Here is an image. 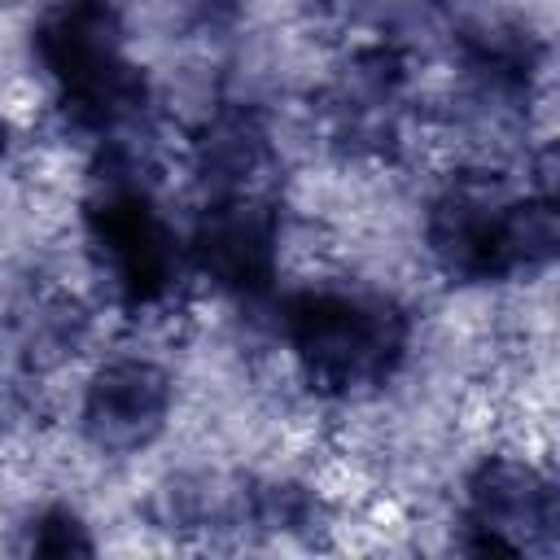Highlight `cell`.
<instances>
[{
  "label": "cell",
  "mask_w": 560,
  "mask_h": 560,
  "mask_svg": "<svg viewBox=\"0 0 560 560\" xmlns=\"http://www.w3.org/2000/svg\"><path fill=\"white\" fill-rule=\"evenodd\" d=\"M276 232L267 197H214L192 232V258L219 289L262 298L276 280Z\"/></svg>",
  "instance_id": "8992f818"
},
{
  "label": "cell",
  "mask_w": 560,
  "mask_h": 560,
  "mask_svg": "<svg viewBox=\"0 0 560 560\" xmlns=\"http://www.w3.org/2000/svg\"><path fill=\"white\" fill-rule=\"evenodd\" d=\"M280 324L302 376L324 394L381 385L407 350V315L372 293L306 289L284 302Z\"/></svg>",
  "instance_id": "3957f363"
},
{
  "label": "cell",
  "mask_w": 560,
  "mask_h": 560,
  "mask_svg": "<svg viewBox=\"0 0 560 560\" xmlns=\"http://www.w3.org/2000/svg\"><path fill=\"white\" fill-rule=\"evenodd\" d=\"M464 52L468 66L494 88V92H525L534 66H538V48L521 26H481L464 35Z\"/></svg>",
  "instance_id": "9c48e42d"
},
{
  "label": "cell",
  "mask_w": 560,
  "mask_h": 560,
  "mask_svg": "<svg viewBox=\"0 0 560 560\" xmlns=\"http://www.w3.org/2000/svg\"><path fill=\"white\" fill-rule=\"evenodd\" d=\"M197 166L214 197H262L276 158L262 122L249 109H228L201 131Z\"/></svg>",
  "instance_id": "ba28073f"
},
{
  "label": "cell",
  "mask_w": 560,
  "mask_h": 560,
  "mask_svg": "<svg viewBox=\"0 0 560 560\" xmlns=\"http://www.w3.org/2000/svg\"><path fill=\"white\" fill-rule=\"evenodd\" d=\"M472 551H547L556 538V490L542 472L512 459H486L468 481Z\"/></svg>",
  "instance_id": "5b68a950"
},
{
  "label": "cell",
  "mask_w": 560,
  "mask_h": 560,
  "mask_svg": "<svg viewBox=\"0 0 560 560\" xmlns=\"http://www.w3.org/2000/svg\"><path fill=\"white\" fill-rule=\"evenodd\" d=\"M175 4H179V13H184L192 26H201V31H223V26H232L236 13H241V0H175Z\"/></svg>",
  "instance_id": "8fae6325"
},
{
  "label": "cell",
  "mask_w": 560,
  "mask_h": 560,
  "mask_svg": "<svg viewBox=\"0 0 560 560\" xmlns=\"http://www.w3.org/2000/svg\"><path fill=\"white\" fill-rule=\"evenodd\" d=\"M35 57L61 88L66 114L83 131H114L140 114L149 88L122 57V18L114 0H57L35 22Z\"/></svg>",
  "instance_id": "6da1fadb"
},
{
  "label": "cell",
  "mask_w": 560,
  "mask_h": 560,
  "mask_svg": "<svg viewBox=\"0 0 560 560\" xmlns=\"http://www.w3.org/2000/svg\"><path fill=\"white\" fill-rule=\"evenodd\" d=\"M83 219H88L92 249L101 254V267L109 271L122 302L140 306L171 289L179 267L175 232L166 228L149 188L131 179V171L109 162L92 184Z\"/></svg>",
  "instance_id": "277c9868"
},
{
  "label": "cell",
  "mask_w": 560,
  "mask_h": 560,
  "mask_svg": "<svg viewBox=\"0 0 560 560\" xmlns=\"http://www.w3.org/2000/svg\"><path fill=\"white\" fill-rule=\"evenodd\" d=\"M26 547H31L35 556H88V551H92V538H88V529L79 525L74 512L48 508V512H39V516L31 521Z\"/></svg>",
  "instance_id": "30bf717a"
},
{
  "label": "cell",
  "mask_w": 560,
  "mask_h": 560,
  "mask_svg": "<svg viewBox=\"0 0 560 560\" xmlns=\"http://www.w3.org/2000/svg\"><path fill=\"white\" fill-rule=\"evenodd\" d=\"M551 197H503L494 184H451L429 210V249L455 280H508L556 258Z\"/></svg>",
  "instance_id": "7a4b0ae2"
},
{
  "label": "cell",
  "mask_w": 560,
  "mask_h": 560,
  "mask_svg": "<svg viewBox=\"0 0 560 560\" xmlns=\"http://www.w3.org/2000/svg\"><path fill=\"white\" fill-rule=\"evenodd\" d=\"M4 140H9V127H4V118H0V153H4Z\"/></svg>",
  "instance_id": "7c38bea8"
},
{
  "label": "cell",
  "mask_w": 560,
  "mask_h": 560,
  "mask_svg": "<svg viewBox=\"0 0 560 560\" xmlns=\"http://www.w3.org/2000/svg\"><path fill=\"white\" fill-rule=\"evenodd\" d=\"M171 411V376L144 359L105 363L83 394V433L101 451H140Z\"/></svg>",
  "instance_id": "52a82bcc"
}]
</instances>
